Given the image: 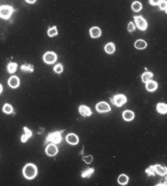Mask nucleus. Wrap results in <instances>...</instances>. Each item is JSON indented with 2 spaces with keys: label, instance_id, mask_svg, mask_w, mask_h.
Segmentation results:
<instances>
[{
  "label": "nucleus",
  "instance_id": "1",
  "mask_svg": "<svg viewBox=\"0 0 167 186\" xmlns=\"http://www.w3.org/2000/svg\"><path fill=\"white\" fill-rule=\"evenodd\" d=\"M22 173H23V176L26 177L27 179H29V180L34 179L37 175V168L35 164L28 163L25 165V167L23 168Z\"/></svg>",
  "mask_w": 167,
  "mask_h": 186
},
{
  "label": "nucleus",
  "instance_id": "2",
  "mask_svg": "<svg viewBox=\"0 0 167 186\" xmlns=\"http://www.w3.org/2000/svg\"><path fill=\"white\" fill-rule=\"evenodd\" d=\"M64 133V131H59V132H54V133H50L46 139L44 144L48 143V142H52L53 144H59L62 141V133Z\"/></svg>",
  "mask_w": 167,
  "mask_h": 186
},
{
  "label": "nucleus",
  "instance_id": "3",
  "mask_svg": "<svg viewBox=\"0 0 167 186\" xmlns=\"http://www.w3.org/2000/svg\"><path fill=\"white\" fill-rule=\"evenodd\" d=\"M14 8L11 5H1L0 6V18L4 19H9L11 18Z\"/></svg>",
  "mask_w": 167,
  "mask_h": 186
},
{
  "label": "nucleus",
  "instance_id": "4",
  "mask_svg": "<svg viewBox=\"0 0 167 186\" xmlns=\"http://www.w3.org/2000/svg\"><path fill=\"white\" fill-rule=\"evenodd\" d=\"M111 101L112 104H114L117 107H121L127 102V99L126 96L124 95H116L112 99H111Z\"/></svg>",
  "mask_w": 167,
  "mask_h": 186
},
{
  "label": "nucleus",
  "instance_id": "5",
  "mask_svg": "<svg viewBox=\"0 0 167 186\" xmlns=\"http://www.w3.org/2000/svg\"><path fill=\"white\" fill-rule=\"evenodd\" d=\"M134 20H135V24L136 27H138L141 31H145L148 27V23L146 21V19L143 18L142 16H134L133 17Z\"/></svg>",
  "mask_w": 167,
  "mask_h": 186
},
{
  "label": "nucleus",
  "instance_id": "6",
  "mask_svg": "<svg viewBox=\"0 0 167 186\" xmlns=\"http://www.w3.org/2000/svg\"><path fill=\"white\" fill-rule=\"evenodd\" d=\"M57 60V54L52 51H48L44 55V61L46 64H53Z\"/></svg>",
  "mask_w": 167,
  "mask_h": 186
},
{
  "label": "nucleus",
  "instance_id": "7",
  "mask_svg": "<svg viewBox=\"0 0 167 186\" xmlns=\"http://www.w3.org/2000/svg\"><path fill=\"white\" fill-rule=\"evenodd\" d=\"M96 108L98 112L100 113H105V112H109L111 111V107L110 105L107 103V102H101L99 103H97V106H96Z\"/></svg>",
  "mask_w": 167,
  "mask_h": 186
},
{
  "label": "nucleus",
  "instance_id": "8",
  "mask_svg": "<svg viewBox=\"0 0 167 186\" xmlns=\"http://www.w3.org/2000/svg\"><path fill=\"white\" fill-rule=\"evenodd\" d=\"M59 153V149L56 146V144H50L46 147V153L49 156H55Z\"/></svg>",
  "mask_w": 167,
  "mask_h": 186
},
{
  "label": "nucleus",
  "instance_id": "9",
  "mask_svg": "<svg viewBox=\"0 0 167 186\" xmlns=\"http://www.w3.org/2000/svg\"><path fill=\"white\" fill-rule=\"evenodd\" d=\"M66 141L68 142L69 144H71V145H76V144H78V142H79L78 136H77L76 134H74V133L68 134V135L66 136Z\"/></svg>",
  "mask_w": 167,
  "mask_h": 186
},
{
  "label": "nucleus",
  "instance_id": "10",
  "mask_svg": "<svg viewBox=\"0 0 167 186\" xmlns=\"http://www.w3.org/2000/svg\"><path fill=\"white\" fill-rule=\"evenodd\" d=\"M79 112L80 113V115L83 116H89L92 115V111L90 109V108L85 105H80L79 107Z\"/></svg>",
  "mask_w": 167,
  "mask_h": 186
},
{
  "label": "nucleus",
  "instance_id": "11",
  "mask_svg": "<svg viewBox=\"0 0 167 186\" xmlns=\"http://www.w3.org/2000/svg\"><path fill=\"white\" fill-rule=\"evenodd\" d=\"M89 34H90V36L92 38H98L100 37L101 35H102V31L99 27H93L90 28L89 30Z\"/></svg>",
  "mask_w": 167,
  "mask_h": 186
},
{
  "label": "nucleus",
  "instance_id": "12",
  "mask_svg": "<svg viewBox=\"0 0 167 186\" xmlns=\"http://www.w3.org/2000/svg\"><path fill=\"white\" fill-rule=\"evenodd\" d=\"M8 85L12 88H17L20 85V80L16 76H12L8 80Z\"/></svg>",
  "mask_w": 167,
  "mask_h": 186
},
{
  "label": "nucleus",
  "instance_id": "13",
  "mask_svg": "<svg viewBox=\"0 0 167 186\" xmlns=\"http://www.w3.org/2000/svg\"><path fill=\"white\" fill-rule=\"evenodd\" d=\"M146 88L150 92H153L158 88V83L154 80H149L148 82H146Z\"/></svg>",
  "mask_w": 167,
  "mask_h": 186
},
{
  "label": "nucleus",
  "instance_id": "14",
  "mask_svg": "<svg viewBox=\"0 0 167 186\" xmlns=\"http://www.w3.org/2000/svg\"><path fill=\"white\" fill-rule=\"evenodd\" d=\"M32 137V132L27 128V127H24V134L22 135L21 137V142L22 143H25V142L27 141V140L29 138Z\"/></svg>",
  "mask_w": 167,
  "mask_h": 186
},
{
  "label": "nucleus",
  "instance_id": "15",
  "mask_svg": "<svg viewBox=\"0 0 167 186\" xmlns=\"http://www.w3.org/2000/svg\"><path fill=\"white\" fill-rule=\"evenodd\" d=\"M123 118L126 121H131L134 118V113L131 110H126L123 112Z\"/></svg>",
  "mask_w": 167,
  "mask_h": 186
},
{
  "label": "nucleus",
  "instance_id": "16",
  "mask_svg": "<svg viewBox=\"0 0 167 186\" xmlns=\"http://www.w3.org/2000/svg\"><path fill=\"white\" fill-rule=\"evenodd\" d=\"M157 110L160 114H166L167 112V105L165 103L160 102L157 105Z\"/></svg>",
  "mask_w": 167,
  "mask_h": 186
},
{
  "label": "nucleus",
  "instance_id": "17",
  "mask_svg": "<svg viewBox=\"0 0 167 186\" xmlns=\"http://www.w3.org/2000/svg\"><path fill=\"white\" fill-rule=\"evenodd\" d=\"M128 181H129V177H127L126 175H125V174L120 175V176L119 177V178H118V182H119V184H121V185H126V184L128 183Z\"/></svg>",
  "mask_w": 167,
  "mask_h": 186
},
{
  "label": "nucleus",
  "instance_id": "18",
  "mask_svg": "<svg viewBox=\"0 0 167 186\" xmlns=\"http://www.w3.org/2000/svg\"><path fill=\"white\" fill-rule=\"evenodd\" d=\"M152 78H153V73L150 72V71H146V72H144V73L141 75V80H142V82H144V83L148 82V81L151 80Z\"/></svg>",
  "mask_w": 167,
  "mask_h": 186
},
{
  "label": "nucleus",
  "instance_id": "19",
  "mask_svg": "<svg viewBox=\"0 0 167 186\" xmlns=\"http://www.w3.org/2000/svg\"><path fill=\"white\" fill-rule=\"evenodd\" d=\"M105 50L108 54H112L115 52V45L112 43H109L105 46Z\"/></svg>",
  "mask_w": 167,
  "mask_h": 186
},
{
  "label": "nucleus",
  "instance_id": "20",
  "mask_svg": "<svg viewBox=\"0 0 167 186\" xmlns=\"http://www.w3.org/2000/svg\"><path fill=\"white\" fill-rule=\"evenodd\" d=\"M134 46L138 50H143L147 47V43L143 40H137L134 43Z\"/></svg>",
  "mask_w": 167,
  "mask_h": 186
},
{
  "label": "nucleus",
  "instance_id": "21",
  "mask_svg": "<svg viewBox=\"0 0 167 186\" xmlns=\"http://www.w3.org/2000/svg\"><path fill=\"white\" fill-rule=\"evenodd\" d=\"M94 171H95V169L93 168H87V169H85L84 171H82L81 172V177H83V178H88V177H91V175L94 173Z\"/></svg>",
  "mask_w": 167,
  "mask_h": 186
},
{
  "label": "nucleus",
  "instance_id": "22",
  "mask_svg": "<svg viewBox=\"0 0 167 186\" xmlns=\"http://www.w3.org/2000/svg\"><path fill=\"white\" fill-rule=\"evenodd\" d=\"M21 71H25V72H33L34 71V66L32 64H25L23 65H21Z\"/></svg>",
  "mask_w": 167,
  "mask_h": 186
},
{
  "label": "nucleus",
  "instance_id": "23",
  "mask_svg": "<svg viewBox=\"0 0 167 186\" xmlns=\"http://www.w3.org/2000/svg\"><path fill=\"white\" fill-rule=\"evenodd\" d=\"M146 174L149 176V177H154L156 175V165H152L150 166L149 168L145 170Z\"/></svg>",
  "mask_w": 167,
  "mask_h": 186
},
{
  "label": "nucleus",
  "instance_id": "24",
  "mask_svg": "<svg viewBox=\"0 0 167 186\" xmlns=\"http://www.w3.org/2000/svg\"><path fill=\"white\" fill-rule=\"evenodd\" d=\"M166 168H163L160 165H156V173H158L160 176H165L166 175Z\"/></svg>",
  "mask_w": 167,
  "mask_h": 186
},
{
  "label": "nucleus",
  "instance_id": "25",
  "mask_svg": "<svg viewBox=\"0 0 167 186\" xmlns=\"http://www.w3.org/2000/svg\"><path fill=\"white\" fill-rule=\"evenodd\" d=\"M142 8V5L139 1H135L132 4V10L133 12H140Z\"/></svg>",
  "mask_w": 167,
  "mask_h": 186
},
{
  "label": "nucleus",
  "instance_id": "26",
  "mask_svg": "<svg viewBox=\"0 0 167 186\" xmlns=\"http://www.w3.org/2000/svg\"><path fill=\"white\" fill-rule=\"evenodd\" d=\"M18 64L16 63H10L7 66V70H8L9 73H13L15 72L16 70H17Z\"/></svg>",
  "mask_w": 167,
  "mask_h": 186
},
{
  "label": "nucleus",
  "instance_id": "27",
  "mask_svg": "<svg viewBox=\"0 0 167 186\" xmlns=\"http://www.w3.org/2000/svg\"><path fill=\"white\" fill-rule=\"evenodd\" d=\"M48 36H50V37H53V36H56L57 35H58V28H57V27L56 26H54V27H50L49 29H48Z\"/></svg>",
  "mask_w": 167,
  "mask_h": 186
},
{
  "label": "nucleus",
  "instance_id": "28",
  "mask_svg": "<svg viewBox=\"0 0 167 186\" xmlns=\"http://www.w3.org/2000/svg\"><path fill=\"white\" fill-rule=\"evenodd\" d=\"M12 110H13L12 107L11 106L10 104H8V103H5L4 105V107H3V112L5 113V114H11L12 112Z\"/></svg>",
  "mask_w": 167,
  "mask_h": 186
},
{
  "label": "nucleus",
  "instance_id": "29",
  "mask_svg": "<svg viewBox=\"0 0 167 186\" xmlns=\"http://www.w3.org/2000/svg\"><path fill=\"white\" fill-rule=\"evenodd\" d=\"M54 71L56 73H61L62 71H63V65H62L61 64H58L57 65L54 66Z\"/></svg>",
  "mask_w": 167,
  "mask_h": 186
},
{
  "label": "nucleus",
  "instance_id": "30",
  "mask_svg": "<svg viewBox=\"0 0 167 186\" xmlns=\"http://www.w3.org/2000/svg\"><path fill=\"white\" fill-rule=\"evenodd\" d=\"M159 8H160V10H162V11H165V12H166V6H167V3L165 0H163L162 2H160L159 3Z\"/></svg>",
  "mask_w": 167,
  "mask_h": 186
},
{
  "label": "nucleus",
  "instance_id": "31",
  "mask_svg": "<svg viewBox=\"0 0 167 186\" xmlns=\"http://www.w3.org/2000/svg\"><path fill=\"white\" fill-rule=\"evenodd\" d=\"M82 160L86 162V163H88V164H89V163H91L92 161H93V156L92 155H86V156H84L83 158H82Z\"/></svg>",
  "mask_w": 167,
  "mask_h": 186
},
{
  "label": "nucleus",
  "instance_id": "32",
  "mask_svg": "<svg viewBox=\"0 0 167 186\" xmlns=\"http://www.w3.org/2000/svg\"><path fill=\"white\" fill-rule=\"evenodd\" d=\"M134 29H135V26H134V24H133V22H130V23L128 24V26H127V30H128L129 32H133Z\"/></svg>",
  "mask_w": 167,
  "mask_h": 186
},
{
  "label": "nucleus",
  "instance_id": "33",
  "mask_svg": "<svg viewBox=\"0 0 167 186\" xmlns=\"http://www.w3.org/2000/svg\"><path fill=\"white\" fill-rule=\"evenodd\" d=\"M163 0H150V4L152 5H159L160 2H162Z\"/></svg>",
  "mask_w": 167,
  "mask_h": 186
},
{
  "label": "nucleus",
  "instance_id": "34",
  "mask_svg": "<svg viewBox=\"0 0 167 186\" xmlns=\"http://www.w3.org/2000/svg\"><path fill=\"white\" fill-rule=\"evenodd\" d=\"M27 3H28V4H34L36 0H25Z\"/></svg>",
  "mask_w": 167,
  "mask_h": 186
},
{
  "label": "nucleus",
  "instance_id": "35",
  "mask_svg": "<svg viewBox=\"0 0 167 186\" xmlns=\"http://www.w3.org/2000/svg\"><path fill=\"white\" fill-rule=\"evenodd\" d=\"M2 91H3V87H2V85L0 84V94L2 93Z\"/></svg>",
  "mask_w": 167,
  "mask_h": 186
}]
</instances>
